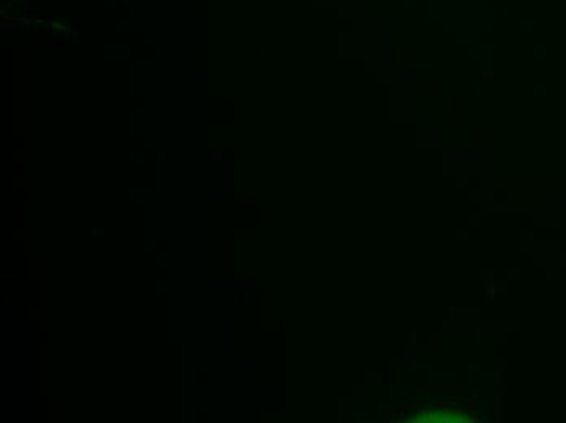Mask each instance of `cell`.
<instances>
[{
  "mask_svg": "<svg viewBox=\"0 0 566 423\" xmlns=\"http://www.w3.org/2000/svg\"><path fill=\"white\" fill-rule=\"evenodd\" d=\"M440 411L437 409H424V411H420V421H438L440 419Z\"/></svg>",
  "mask_w": 566,
  "mask_h": 423,
  "instance_id": "obj_1",
  "label": "cell"
}]
</instances>
